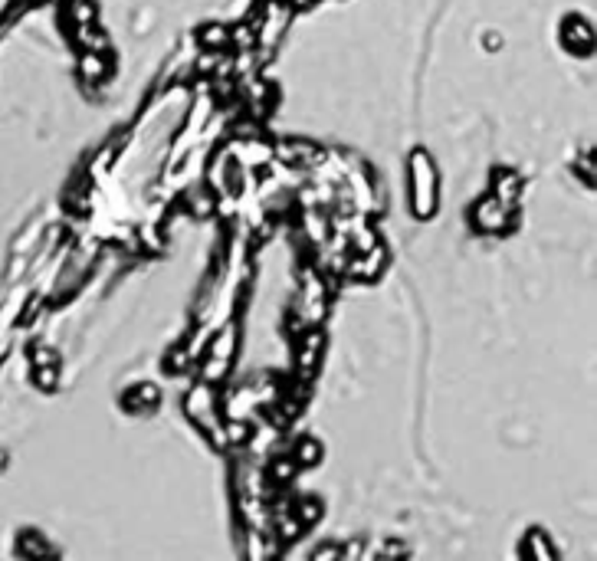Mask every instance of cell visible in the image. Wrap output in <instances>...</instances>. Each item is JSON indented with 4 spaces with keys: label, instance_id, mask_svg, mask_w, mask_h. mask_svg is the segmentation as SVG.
I'll use <instances>...</instances> for the list:
<instances>
[{
    "label": "cell",
    "instance_id": "obj_6",
    "mask_svg": "<svg viewBox=\"0 0 597 561\" xmlns=\"http://www.w3.org/2000/svg\"><path fill=\"white\" fill-rule=\"evenodd\" d=\"M319 447H315V443H302V450H299V463H315V460H319Z\"/></svg>",
    "mask_w": 597,
    "mask_h": 561
},
{
    "label": "cell",
    "instance_id": "obj_7",
    "mask_svg": "<svg viewBox=\"0 0 597 561\" xmlns=\"http://www.w3.org/2000/svg\"><path fill=\"white\" fill-rule=\"evenodd\" d=\"M289 4H292V7H306L309 0H289Z\"/></svg>",
    "mask_w": 597,
    "mask_h": 561
},
{
    "label": "cell",
    "instance_id": "obj_4",
    "mask_svg": "<svg viewBox=\"0 0 597 561\" xmlns=\"http://www.w3.org/2000/svg\"><path fill=\"white\" fill-rule=\"evenodd\" d=\"M201 43L207 46V50H214V46L220 50V46H227V43H230V30H227V27H220V23H217V27H214V23H210V27H204V33H201Z\"/></svg>",
    "mask_w": 597,
    "mask_h": 561
},
{
    "label": "cell",
    "instance_id": "obj_1",
    "mask_svg": "<svg viewBox=\"0 0 597 561\" xmlns=\"http://www.w3.org/2000/svg\"><path fill=\"white\" fill-rule=\"evenodd\" d=\"M411 178H414V214L430 217L433 207H437V171H433V161L424 151H417L411 161Z\"/></svg>",
    "mask_w": 597,
    "mask_h": 561
},
{
    "label": "cell",
    "instance_id": "obj_3",
    "mask_svg": "<svg viewBox=\"0 0 597 561\" xmlns=\"http://www.w3.org/2000/svg\"><path fill=\"white\" fill-rule=\"evenodd\" d=\"M519 187H522L519 174H515V171H499L496 174V194L493 197H499L502 204L512 207V201L519 197Z\"/></svg>",
    "mask_w": 597,
    "mask_h": 561
},
{
    "label": "cell",
    "instance_id": "obj_5",
    "mask_svg": "<svg viewBox=\"0 0 597 561\" xmlns=\"http://www.w3.org/2000/svg\"><path fill=\"white\" fill-rule=\"evenodd\" d=\"M83 76H89V79L105 76V60L99 56V50H92V53L83 56Z\"/></svg>",
    "mask_w": 597,
    "mask_h": 561
},
{
    "label": "cell",
    "instance_id": "obj_2",
    "mask_svg": "<svg viewBox=\"0 0 597 561\" xmlns=\"http://www.w3.org/2000/svg\"><path fill=\"white\" fill-rule=\"evenodd\" d=\"M509 220V207L499 201V197H486L483 204L476 207V224L483 230H502Z\"/></svg>",
    "mask_w": 597,
    "mask_h": 561
}]
</instances>
